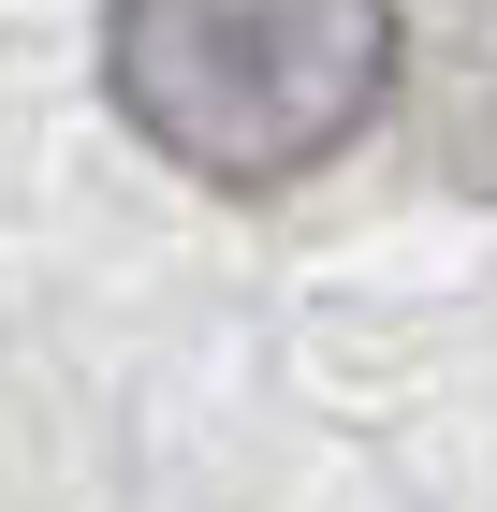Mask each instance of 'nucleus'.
I'll return each instance as SVG.
<instances>
[{
  "label": "nucleus",
  "mask_w": 497,
  "mask_h": 512,
  "mask_svg": "<svg viewBox=\"0 0 497 512\" xmlns=\"http://www.w3.org/2000/svg\"><path fill=\"white\" fill-rule=\"evenodd\" d=\"M103 88L176 176L293 191L395 103V0H117Z\"/></svg>",
  "instance_id": "obj_1"
},
{
  "label": "nucleus",
  "mask_w": 497,
  "mask_h": 512,
  "mask_svg": "<svg viewBox=\"0 0 497 512\" xmlns=\"http://www.w3.org/2000/svg\"><path fill=\"white\" fill-rule=\"evenodd\" d=\"M424 147L468 205H497V0H424Z\"/></svg>",
  "instance_id": "obj_2"
}]
</instances>
